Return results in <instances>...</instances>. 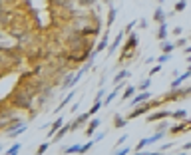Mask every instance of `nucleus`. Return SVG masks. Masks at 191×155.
Listing matches in <instances>:
<instances>
[{
	"instance_id": "1",
	"label": "nucleus",
	"mask_w": 191,
	"mask_h": 155,
	"mask_svg": "<svg viewBox=\"0 0 191 155\" xmlns=\"http://www.w3.org/2000/svg\"><path fill=\"white\" fill-rule=\"evenodd\" d=\"M135 46H137V36H135V34H132V36H129V40H127V46L124 48V54L129 56V52L134 50Z\"/></svg>"
},
{
	"instance_id": "2",
	"label": "nucleus",
	"mask_w": 191,
	"mask_h": 155,
	"mask_svg": "<svg viewBox=\"0 0 191 155\" xmlns=\"http://www.w3.org/2000/svg\"><path fill=\"white\" fill-rule=\"evenodd\" d=\"M151 96L147 94V91H143V94H139V96H135L134 100H132V105H141V101H146V100H149Z\"/></svg>"
},
{
	"instance_id": "3",
	"label": "nucleus",
	"mask_w": 191,
	"mask_h": 155,
	"mask_svg": "<svg viewBox=\"0 0 191 155\" xmlns=\"http://www.w3.org/2000/svg\"><path fill=\"white\" fill-rule=\"evenodd\" d=\"M171 113L167 111H157V113H151L149 117H147V121H157V119H163V117H169Z\"/></svg>"
},
{
	"instance_id": "4",
	"label": "nucleus",
	"mask_w": 191,
	"mask_h": 155,
	"mask_svg": "<svg viewBox=\"0 0 191 155\" xmlns=\"http://www.w3.org/2000/svg\"><path fill=\"white\" fill-rule=\"evenodd\" d=\"M153 20H155L157 24L165 22V14H163V10H161V6H157V10L153 12Z\"/></svg>"
},
{
	"instance_id": "5",
	"label": "nucleus",
	"mask_w": 191,
	"mask_h": 155,
	"mask_svg": "<svg viewBox=\"0 0 191 155\" xmlns=\"http://www.w3.org/2000/svg\"><path fill=\"white\" fill-rule=\"evenodd\" d=\"M90 115H92L90 111H88V113H84V115H80L78 119H76V121L72 123V129H78V127H80V125H82V123H84V121H86V119H88Z\"/></svg>"
},
{
	"instance_id": "6",
	"label": "nucleus",
	"mask_w": 191,
	"mask_h": 155,
	"mask_svg": "<svg viewBox=\"0 0 191 155\" xmlns=\"http://www.w3.org/2000/svg\"><path fill=\"white\" fill-rule=\"evenodd\" d=\"M98 125H100V119L96 117L94 121H90V125H88V129H86V135H88V137H92V135H94V129H96Z\"/></svg>"
},
{
	"instance_id": "7",
	"label": "nucleus",
	"mask_w": 191,
	"mask_h": 155,
	"mask_svg": "<svg viewBox=\"0 0 191 155\" xmlns=\"http://www.w3.org/2000/svg\"><path fill=\"white\" fill-rule=\"evenodd\" d=\"M165 36H167V22L159 24V32H157V40H165Z\"/></svg>"
},
{
	"instance_id": "8",
	"label": "nucleus",
	"mask_w": 191,
	"mask_h": 155,
	"mask_svg": "<svg viewBox=\"0 0 191 155\" xmlns=\"http://www.w3.org/2000/svg\"><path fill=\"white\" fill-rule=\"evenodd\" d=\"M147 110H149L147 105H139V108H135V110L132 111V115H129V119H132V117H137V115H141V113H146Z\"/></svg>"
},
{
	"instance_id": "9",
	"label": "nucleus",
	"mask_w": 191,
	"mask_h": 155,
	"mask_svg": "<svg viewBox=\"0 0 191 155\" xmlns=\"http://www.w3.org/2000/svg\"><path fill=\"white\" fill-rule=\"evenodd\" d=\"M101 96H104V91H100V94H98V101H96V103H94V105L90 108V113H92V115H94V113H98V110L101 108V101H100Z\"/></svg>"
},
{
	"instance_id": "10",
	"label": "nucleus",
	"mask_w": 191,
	"mask_h": 155,
	"mask_svg": "<svg viewBox=\"0 0 191 155\" xmlns=\"http://www.w3.org/2000/svg\"><path fill=\"white\" fill-rule=\"evenodd\" d=\"M122 38H124V30H122V32L118 34V38H115V40H113V44L110 46V52H115V48L120 46V42H122Z\"/></svg>"
},
{
	"instance_id": "11",
	"label": "nucleus",
	"mask_w": 191,
	"mask_h": 155,
	"mask_svg": "<svg viewBox=\"0 0 191 155\" xmlns=\"http://www.w3.org/2000/svg\"><path fill=\"white\" fill-rule=\"evenodd\" d=\"M124 78H129V72H127V70H124V72H120L118 76L113 78V84H120V82H122Z\"/></svg>"
},
{
	"instance_id": "12",
	"label": "nucleus",
	"mask_w": 191,
	"mask_h": 155,
	"mask_svg": "<svg viewBox=\"0 0 191 155\" xmlns=\"http://www.w3.org/2000/svg\"><path fill=\"white\" fill-rule=\"evenodd\" d=\"M60 125H62V117H60V119H56V121L52 123V129H50V133H48V135L52 137L54 133H58V127H60Z\"/></svg>"
},
{
	"instance_id": "13",
	"label": "nucleus",
	"mask_w": 191,
	"mask_h": 155,
	"mask_svg": "<svg viewBox=\"0 0 191 155\" xmlns=\"http://www.w3.org/2000/svg\"><path fill=\"white\" fill-rule=\"evenodd\" d=\"M185 115H187V111H185V110H177V111H173V113H171V117H173V119H183Z\"/></svg>"
},
{
	"instance_id": "14",
	"label": "nucleus",
	"mask_w": 191,
	"mask_h": 155,
	"mask_svg": "<svg viewBox=\"0 0 191 155\" xmlns=\"http://www.w3.org/2000/svg\"><path fill=\"white\" fill-rule=\"evenodd\" d=\"M120 88H122V86H118V88H115V91H112V94H110V96H108V98H106V101H104V103H106V105H110V103H112V101H113V98H115V94H118V91H120Z\"/></svg>"
},
{
	"instance_id": "15",
	"label": "nucleus",
	"mask_w": 191,
	"mask_h": 155,
	"mask_svg": "<svg viewBox=\"0 0 191 155\" xmlns=\"http://www.w3.org/2000/svg\"><path fill=\"white\" fill-rule=\"evenodd\" d=\"M72 98H74V94H68V98H66V100H64V101H62V103H60V105H58V111L62 110V108H66L68 103H70V101H72Z\"/></svg>"
},
{
	"instance_id": "16",
	"label": "nucleus",
	"mask_w": 191,
	"mask_h": 155,
	"mask_svg": "<svg viewBox=\"0 0 191 155\" xmlns=\"http://www.w3.org/2000/svg\"><path fill=\"white\" fill-rule=\"evenodd\" d=\"M113 125H115V127H124V125H125V119L122 117V115H115V121H113Z\"/></svg>"
},
{
	"instance_id": "17",
	"label": "nucleus",
	"mask_w": 191,
	"mask_h": 155,
	"mask_svg": "<svg viewBox=\"0 0 191 155\" xmlns=\"http://www.w3.org/2000/svg\"><path fill=\"white\" fill-rule=\"evenodd\" d=\"M185 6H187V2H185V0H179V2L175 4V12H181V10H185Z\"/></svg>"
},
{
	"instance_id": "18",
	"label": "nucleus",
	"mask_w": 191,
	"mask_h": 155,
	"mask_svg": "<svg viewBox=\"0 0 191 155\" xmlns=\"http://www.w3.org/2000/svg\"><path fill=\"white\" fill-rule=\"evenodd\" d=\"M18 151H20V145H18V143H14V145H12V147H10V149L6 151V153H8V155H16V153H18Z\"/></svg>"
},
{
	"instance_id": "19",
	"label": "nucleus",
	"mask_w": 191,
	"mask_h": 155,
	"mask_svg": "<svg viewBox=\"0 0 191 155\" xmlns=\"http://www.w3.org/2000/svg\"><path fill=\"white\" fill-rule=\"evenodd\" d=\"M68 129H72V125H64V127H62V129L58 131V135H56V137H54V139H56V141H58V139H60V137H62V135H64V133H66Z\"/></svg>"
},
{
	"instance_id": "20",
	"label": "nucleus",
	"mask_w": 191,
	"mask_h": 155,
	"mask_svg": "<svg viewBox=\"0 0 191 155\" xmlns=\"http://www.w3.org/2000/svg\"><path fill=\"white\" fill-rule=\"evenodd\" d=\"M80 149H82V145H72L66 149V153H80Z\"/></svg>"
},
{
	"instance_id": "21",
	"label": "nucleus",
	"mask_w": 191,
	"mask_h": 155,
	"mask_svg": "<svg viewBox=\"0 0 191 155\" xmlns=\"http://www.w3.org/2000/svg\"><path fill=\"white\" fill-rule=\"evenodd\" d=\"M113 20H115V8H112V10H110V14H108V24L112 26Z\"/></svg>"
},
{
	"instance_id": "22",
	"label": "nucleus",
	"mask_w": 191,
	"mask_h": 155,
	"mask_svg": "<svg viewBox=\"0 0 191 155\" xmlns=\"http://www.w3.org/2000/svg\"><path fill=\"white\" fill-rule=\"evenodd\" d=\"M163 135H165V133H155V135H153V137H149V143H155V141H159V139H161V137H163Z\"/></svg>"
},
{
	"instance_id": "23",
	"label": "nucleus",
	"mask_w": 191,
	"mask_h": 155,
	"mask_svg": "<svg viewBox=\"0 0 191 155\" xmlns=\"http://www.w3.org/2000/svg\"><path fill=\"white\" fill-rule=\"evenodd\" d=\"M147 143H149V139H141V141L137 143V147H135V151H141V149H143Z\"/></svg>"
},
{
	"instance_id": "24",
	"label": "nucleus",
	"mask_w": 191,
	"mask_h": 155,
	"mask_svg": "<svg viewBox=\"0 0 191 155\" xmlns=\"http://www.w3.org/2000/svg\"><path fill=\"white\" fill-rule=\"evenodd\" d=\"M94 141H96V139H94ZM94 141H92V139H90V141H88V143H86V145H82V149H80V153H86V151L90 149L92 145H94Z\"/></svg>"
},
{
	"instance_id": "25",
	"label": "nucleus",
	"mask_w": 191,
	"mask_h": 155,
	"mask_svg": "<svg viewBox=\"0 0 191 155\" xmlns=\"http://www.w3.org/2000/svg\"><path fill=\"white\" fill-rule=\"evenodd\" d=\"M169 58H171V56H169V52H163V54L159 56V60H157V62H159V64H163V62H167Z\"/></svg>"
},
{
	"instance_id": "26",
	"label": "nucleus",
	"mask_w": 191,
	"mask_h": 155,
	"mask_svg": "<svg viewBox=\"0 0 191 155\" xmlns=\"http://www.w3.org/2000/svg\"><path fill=\"white\" fill-rule=\"evenodd\" d=\"M134 91H135L134 88H125V91H124V100H127V98H132V96H134Z\"/></svg>"
},
{
	"instance_id": "27",
	"label": "nucleus",
	"mask_w": 191,
	"mask_h": 155,
	"mask_svg": "<svg viewBox=\"0 0 191 155\" xmlns=\"http://www.w3.org/2000/svg\"><path fill=\"white\" fill-rule=\"evenodd\" d=\"M161 50H163V52H171V50H173V44H171V42H163Z\"/></svg>"
},
{
	"instance_id": "28",
	"label": "nucleus",
	"mask_w": 191,
	"mask_h": 155,
	"mask_svg": "<svg viewBox=\"0 0 191 155\" xmlns=\"http://www.w3.org/2000/svg\"><path fill=\"white\" fill-rule=\"evenodd\" d=\"M151 84H149V80H143L141 84H139V89H143V91H147V88H149Z\"/></svg>"
},
{
	"instance_id": "29",
	"label": "nucleus",
	"mask_w": 191,
	"mask_h": 155,
	"mask_svg": "<svg viewBox=\"0 0 191 155\" xmlns=\"http://www.w3.org/2000/svg\"><path fill=\"white\" fill-rule=\"evenodd\" d=\"M159 70H161V64H157L155 68H151V70H149V76H155V74H157Z\"/></svg>"
},
{
	"instance_id": "30",
	"label": "nucleus",
	"mask_w": 191,
	"mask_h": 155,
	"mask_svg": "<svg viewBox=\"0 0 191 155\" xmlns=\"http://www.w3.org/2000/svg\"><path fill=\"white\" fill-rule=\"evenodd\" d=\"M106 44H108V38H104V40H101L100 44H98V52H101V50L106 48Z\"/></svg>"
},
{
	"instance_id": "31",
	"label": "nucleus",
	"mask_w": 191,
	"mask_h": 155,
	"mask_svg": "<svg viewBox=\"0 0 191 155\" xmlns=\"http://www.w3.org/2000/svg\"><path fill=\"white\" fill-rule=\"evenodd\" d=\"M185 127H187V123H181V125H175V127H173V133L181 131V129H185Z\"/></svg>"
},
{
	"instance_id": "32",
	"label": "nucleus",
	"mask_w": 191,
	"mask_h": 155,
	"mask_svg": "<svg viewBox=\"0 0 191 155\" xmlns=\"http://www.w3.org/2000/svg\"><path fill=\"white\" fill-rule=\"evenodd\" d=\"M46 149H48V143H42L38 147V153H46Z\"/></svg>"
},
{
	"instance_id": "33",
	"label": "nucleus",
	"mask_w": 191,
	"mask_h": 155,
	"mask_svg": "<svg viewBox=\"0 0 191 155\" xmlns=\"http://www.w3.org/2000/svg\"><path fill=\"white\" fill-rule=\"evenodd\" d=\"M134 26H135V22H129L127 26H125V30H124V32H132V28H134Z\"/></svg>"
},
{
	"instance_id": "34",
	"label": "nucleus",
	"mask_w": 191,
	"mask_h": 155,
	"mask_svg": "<svg viewBox=\"0 0 191 155\" xmlns=\"http://www.w3.org/2000/svg\"><path fill=\"white\" fill-rule=\"evenodd\" d=\"M129 151H132L129 147H125V149H118V153H120V155H124V153H129Z\"/></svg>"
},
{
	"instance_id": "35",
	"label": "nucleus",
	"mask_w": 191,
	"mask_h": 155,
	"mask_svg": "<svg viewBox=\"0 0 191 155\" xmlns=\"http://www.w3.org/2000/svg\"><path fill=\"white\" fill-rule=\"evenodd\" d=\"M185 42H187L185 38H179V40H177V46H183V44H185Z\"/></svg>"
},
{
	"instance_id": "36",
	"label": "nucleus",
	"mask_w": 191,
	"mask_h": 155,
	"mask_svg": "<svg viewBox=\"0 0 191 155\" xmlns=\"http://www.w3.org/2000/svg\"><path fill=\"white\" fill-rule=\"evenodd\" d=\"M80 2H82V4H84V6H88V4H92V2H94V0H80Z\"/></svg>"
},
{
	"instance_id": "37",
	"label": "nucleus",
	"mask_w": 191,
	"mask_h": 155,
	"mask_svg": "<svg viewBox=\"0 0 191 155\" xmlns=\"http://www.w3.org/2000/svg\"><path fill=\"white\" fill-rule=\"evenodd\" d=\"M183 149H191V141H189V143H185V145H183Z\"/></svg>"
},
{
	"instance_id": "38",
	"label": "nucleus",
	"mask_w": 191,
	"mask_h": 155,
	"mask_svg": "<svg viewBox=\"0 0 191 155\" xmlns=\"http://www.w3.org/2000/svg\"><path fill=\"white\" fill-rule=\"evenodd\" d=\"M185 54H191V46H189V48H187V50H185Z\"/></svg>"
},
{
	"instance_id": "39",
	"label": "nucleus",
	"mask_w": 191,
	"mask_h": 155,
	"mask_svg": "<svg viewBox=\"0 0 191 155\" xmlns=\"http://www.w3.org/2000/svg\"><path fill=\"white\" fill-rule=\"evenodd\" d=\"M187 62H191V56H189V58H187Z\"/></svg>"
},
{
	"instance_id": "40",
	"label": "nucleus",
	"mask_w": 191,
	"mask_h": 155,
	"mask_svg": "<svg viewBox=\"0 0 191 155\" xmlns=\"http://www.w3.org/2000/svg\"><path fill=\"white\" fill-rule=\"evenodd\" d=\"M189 72H191V66H189Z\"/></svg>"
},
{
	"instance_id": "41",
	"label": "nucleus",
	"mask_w": 191,
	"mask_h": 155,
	"mask_svg": "<svg viewBox=\"0 0 191 155\" xmlns=\"http://www.w3.org/2000/svg\"><path fill=\"white\" fill-rule=\"evenodd\" d=\"M159 2H163V0H159Z\"/></svg>"
},
{
	"instance_id": "42",
	"label": "nucleus",
	"mask_w": 191,
	"mask_h": 155,
	"mask_svg": "<svg viewBox=\"0 0 191 155\" xmlns=\"http://www.w3.org/2000/svg\"><path fill=\"white\" fill-rule=\"evenodd\" d=\"M189 127H191V123H189Z\"/></svg>"
},
{
	"instance_id": "43",
	"label": "nucleus",
	"mask_w": 191,
	"mask_h": 155,
	"mask_svg": "<svg viewBox=\"0 0 191 155\" xmlns=\"http://www.w3.org/2000/svg\"><path fill=\"white\" fill-rule=\"evenodd\" d=\"M189 40H191V38H189Z\"/></svg>"
}]
</instances>
